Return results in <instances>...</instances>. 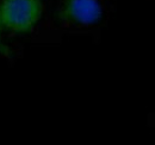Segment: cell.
Instances as JSON below:
<instances>
[{
    "label": "cell",
    "mask_w": 155,
    "mask_h": 145,
    "mask_svg": "<svg viewBox=\"0 0 155 145\" xmlns=\"http://www.w3.org/2000/svg\"><path fill=\"white\" fill-rule=\"evenodd\" d=\"M38 0H4L0 5V20L15 31L29 30L41 17Z\"/></svg>",
    "instance_id": "cell-1"
},
{
    "label": "cell",
    "mask_w": 155,
    "mask_h": 145,
    "mask_svg": "<svg viewBox=\"0 0 155 145\" xmlns=\"http://www.w3.org/2000/svg\"><path fill=\"white\" fill-rule=\"evenodd\" d=\"M66 11L72 20L82 25L96 23L101 14V7L98 0H69Z\"/></svg>",
    "instance_id": "cell-2"
}]
</instances>
